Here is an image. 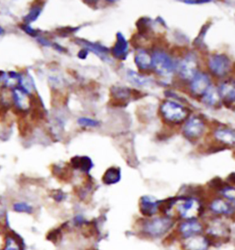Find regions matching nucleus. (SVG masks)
Returning a JSON list of instances; mask_svg holds the SVG:
<instances>
[{
	"label": "nucleus",
	"mask_w": 235,
	"mask_h": 250,
	"mask_svg": "<svg viewBox=\"0 0 235 250\" xmlns=\"http://www.w3.org/2000/svg\"><path fill=\"white\" fill-rule=\"evenodd\" d=\"M208 232L210 235H214V236H225L229 234V230L227 227L220 221H215L212 222V225L209 228Z\"/></svg>",
	"instance_id": "obj_25"
},
{
	"label": "nucleus",
	"mask_w": 235,
	"mask_h": 250,
	"mask_svg": "<svg viewBox=\"0 0 235 250\" xmlns=\"http://www.w3.org/2000/svg\"><path fill=\"white\" fill-rule=\"evenodd\" d=\"M4 31H5V30H3V29L0 27V35H2V34L4 33Z\"/></svg>",
	"instance_id": "obj_41"
},
{
	"label": "nucleus",
	"mask_w": 235,
	"mask_h": 250,
	"mask_svg": "<svg viewBox=\"0 0 235 250\" xmlns=\"http://www.w3.org/2000/svg\"><path fill=\"white\" fill-rule=\"evenodd\" d=\"M212 82L209 75L204 73H198L191 80L190 89L194 95L202 96L207 92V90L210 88Z\"/></svg>",
	"instance_id": "obj_10"
},
{
	"label": "nucleus",
	"mask_w": 235,
	"mask_h": 250,
	"mask_svg": "<svg viewBox=\"0 0 235 250\" xmlns=\"http://www.w3.org/2000/svg\"><path fill=\"white\" fill-rule=\"evenodd\" d=\"M173 226L174 221L170 217H155L145 221L142 229L147 235L157 238L166 234Z\"/></svg>",
	"instance_id": "obj_3"
},
{
	"label": "nucleus",
	"mask_w": 235,
	"mask_h": 250,
	"mask_svg": "<svg viewBox=\"0 0 235 250\" xmlns=\"http://www.w3.org/2000/svg\"><path fill=\"white\" fill-rule=\"evenodd\" d=\"M211 26H212V22H207L206 24H204V26L201 28V30H200L199 33H198V37L196 38V40L194 41L193 44L198 47V46H200V45L204 43V39H205L207 31L211 28Z\"/></svg>",
	"instance_id": "obj_29"
},
{
	"label": "nucleus",
	"mask_w": 235,
	"mask_h": 250,
	"mask_svg": "<svg viewBox=\"0 0 235 250\" xmlns=\"http://www.w3.org/2000/svg\"><path fill=\"white\" fill-rule=\"evenodd\" d=\"M160 113L167 124L178 125L185 122L189 117L190 110L175 101L166 100L162 104Z\"/></svg>",
	"instance_id": "obj_1"
},
{
	"label": "nucleus",
	"mask_w": 235,
	"mask_h": 250,
	"mask_svg": "<svg viewBox=\"0 0 235 250\" xmlns=\"http://www.w3.org/2000/svg\"><path fill=\"white\" fill-rule=\"evenodd\" d=\"M221 194L228 199L231 203H234L235 199V190L233 186H224L221 190H220Z\"/></svg>",
	"instance_id": "obj_31"
},
{
	"label": "nucleus",
	"mask_w": 235,
	"mask_h": 250,
	"mask_svg": "<svg viewBox=\"0 0 235 250\" xmlns=\"http://www.w3.org/2000/svg\"><path fill=\"white\" fill-rule=\"evenodd\" d=\"M132 91L131 89L123 86H112L110 89V95L112 96L114 102L122 104L127 105L129 99L132 96Z\"/></svg>",
	"instance_id": "obj_16"
},
{
	"label": "nucleus",
	"mask_w": 235,
	"mask_h": 250,
	"mask_svg": "<svg viewBox=\"0 0 235 250\" xmlns=\"http://www.w3.org/2000/svg\"><path fill=\"white\" fill-rule=\"evenodd\" d=\"M121 179V171L119 168L117 167H110L105 171L103 174V184L106 185H113L116 184Z\"/></svg>",
	"instance_id": "obj_21"
},
{
	"label": "nucleus",
	"mask_w": 235,
	"mask_h": 250,
	"mask_svg": "<svg viewBox=\"0 0 235 250\" xmlns=\"http://www.w3.org/2000/svg\"><path fill=\"white\" fill-rule=\"evenodd\" d=\"M134 62L140 70H149L152 68V55H150L144 49H139L135 53Z\"/></svg>",
	"instance_id": "obj_18"
},
{
	"label": "nucleus",
	"mask_w": 235,
	"mask_h": 250,
	"mask_svg": "<svg viewBox=\"0 0 235 250\" xmlns=\"http://www.w3.org/2000/svg\"><path fill=\"white\" fill-rule=\"evenodd\" d=\"M214 138L224 146H234L235 143V133L227 127H220L214 132Z\"/></svg>",
	"instance_id": "obj_15"
},
{
	"label": "nucleus",
	"mask_w": 235,
	"mask_h": 250,
	"mask_svg": "<svg viewBox=\"0 0 235 250\" xmlns=\"http://www.w3.org/2000/svg\"><path fill=\"white\" fill-rule=\"evenodd\" d=\"M77 124L84 127H95V126H98L100 123L98 120H95L93 118L82 117L77 119Z\"/></svg>",
	"instance_id": "obj_30"
},
{
	"label": "nucleus",
	"mask_w": 235,
	"mask_h": 250,
	"mask_svg": "<svg viewBox=\"0 0 235 250\" xmlns=\"http://www.w3.org/2000/svg\"><path fill=\"white\" fill-rule=\"evenodd\" d=\"M13 210L16 213H33V207L24 202H18L15 203L12 206Z\"/></svg>",
	"instance_id": "obj_28"
},
{
	"label": "nucleus",
	"mask_w": 235,
	"mask_h": 250,
	"mask_svg": "<svg viewBox=\"0 0 235 250\" xmlns=\"http://www.w3.org/2000/svg\"><path fill=\"white\" fill-rule=\"evenodd\" d=\"M140 210L145 216H153L159 210V201L152 196H142L140 199Z\"/></svg>",
	"instance_id": "obj_13"
},
{
	"label": "nucleus",
	"mask_w": 235,
	"mask_h": 250,
	"mask_svg": "<svg viewBox=\"0 0 235 250\" xmlns=\"http://www.w3.org/2000/svg\"><path fill=\"white\" fill-rule=\"evenodd\" d=\"M88 53H89V52L87 51L86 49H82L80 52H78V55H77V56H78L79 59L85 60L88 57Z\"/></svg>",
	"instance_id": "obj_37"
},
{
	"label": "nucleus",
	"mask_w": 235,
	"mask_h": 250,
	"mask_svg": "<svg viewBox=\"0 0 235 250\" xmlns=\"http://www.w3.org/2000/svg\"><path fill=\"white\" fill-rule=\"evenodd\" d=\"M179 76L186 81H191L198 73V62L194 53H188L176 65Z\"/></svg>",
	"instance_id": "obj_6"
},
{
	"label": "nucleus",
	"mask_w": 235,
	"mask_h": 250,
	"mask_svg": "<svg viewBox=\"0 0 235 250\" xmlns=\"http://www.w3.org/2000/svg\"><path fill=\"white\" fill-rule=\"evenodd\" d=\"M51 45H52V47L57 51V52H66V49H64L61 45L57 44V43H51Z\"/></svg>",
	"instance_id": "obj_40"
},
{
	"label": "nucleus",
	"mask_w": 235,
	"mask_h": 250,
	"mask_svg": "<svg viewBox=\"0 0 235 250\" xmlns=\"http://www.w3.org/2000/svg\"><path fill=\"white\" fill-rule=\"evenodd\" d=\"M206 125L204 120L199 117H191L184 125L183 135L186 139L190 141L198 140L205 132Z\"/></svg>",
	"instance_id": "obj_7"
},
{
	"label": "nucleus",
	"mask_w": 235,
	"mask_h": 250,
	"mask_svg": "<svg viewBox=\"0 0 235 250\" xmlns=\"http://www.w3.org/2000/svg\"><path fill=\"white\" fill-rule=\"evenodd\" d=\"M2 250H22V241L13 233H5V242Z\"/></svg>",
	"instance_id": "obj_22"
},
{
	"label": "nucleus",
	"mask_w": 235,
	"mask_h": 250,
	"mask_svg": "<svg viewBox=\"0 0 235 250\" xmlns=\"http://www.w3.org/2000/svg\"><path fill=\"white\" fill-rule=\"evenodd\" d=\"M203 231V226L197 219L186 220L180 225L179 232L185 238L190 237L192 235H199Z\"/></svg>",
	"instance_id": "obj_12"
},
{
	"label": "nucleus",
	"mask_w": 235,
	"mask_h": 250,
	"mask_svg": "<svg viewBox=\"0 0 235 250\" xmlns=\"http://www.w3.org/2000/svg\"><path fill=\"white\" fill-rule=\"evenodd\" d=\"M152 24H153V21L150 18H147V17L141 18L136 23V27L139 31L140 36L146 37L152 30Z\"/></svg>",
	"instance_id": "obj_24"
},
{
	"label": "nucleus",
	"mask_w": 235,
	"mask_h": 250,
	"mask_svg": "<svg viewBox=\"0 0 235 250\" xmlns=\"http://www.w3.org/2000/svg\"><path fill=\"white\" fill-rule=\"evenodd\" d=\"M4 242H5V232H3L0 228V250H3Z\"/></svg>",
	"instance_id": "obj_39"
},
{
	"label": "nucleus",
	"mask_w": 235,
	"mask_h": 250,
	"mask_svg": "<svg viewBox=\"0 0 235 250\" xmlns=\"http://www.w3.org/2000/svg\"><path fill=\"white\" fill-rule=\"evenodd\" d=\"M52 198L54 199L55 201H57V202H61V201L66 199V194L63 191L57 190V191H53Z\"/></svg>",
	"instance_id": "obj_35"
},
{
	"label": "nucleus",
	"mask_w": 235,
	"mask_h": 250,
	"mask_svg": "<svg viewBox=\"0 0 235 250\" xmlns=\"http://www.w3.org/2000/svg\"><path fill=\"white\" fill-rule=\"evenodd\" d=\"M74 42H75L76 44L82 46L83 49H86L88 52H94V53L96 54L102 61H105V62L110 61V59H109L110 49H108L107 47L99 44V43H97V42H88V41L84 40V39H75V40H74Z\"/></svg>",
	"instance_id": "obj_8"
},
{
	"label": "nucleus",
	"mask_w": 235,
	"mask_h": 250,
	"mask_svg": "<svg viewBox=\"0 0 235 250\" xmlns=\"http://www.w3.org/2000/svg\"><path fill=\"white\" fill-rule=\"evenodd\" d=\"M185 4H190V5H199V4H205V3H209V2H212L210 0H192V1H188V0H185L183 1Z\"/></svg>",
	"instance_id": "obj_36"
},
{
	"label": "nucleus",
	"mask_w": 235,
	"mask_h": 250,
	"mask_svg": "<svg viewBox=\"0 0 235 250\" xmlns=\"http://www.w3.org/2000/svg\"><path fill=\"white\" fill-rule=\"evenodd\" d=\"M209 68L215 76L224 77L232 69V61L224 53H215L209 59Z\"/></svg>",
	"instance_id": "obj_5"
},
{
	"label": "nucleus",
	"mask_w": 235,
	"mask_h": 250,
	"mask_svg": "<svg viewBox=\"0 0 235 250\" xmlns=\"http://www.w3.org/2000/svg\"><path fill=\"white\" fill-rule=\"evenodd\" d=\"M202 101L208 105H216L220 101L218 90L213 86L212 84L207 90L205 94L202 96Z\"/></svg>",
	"instance_id": "obj_23"
},
{
	"label": "nucleus",
	"mask_w": 235,
	"mask_h": 250,
	"mask_svg": "<svg viewBox=\"0 0 235 250\" xmlns=\"http://www.w3.org/2000/svg\"><path fill=\"white\" fill-rule=\"evenodd\" d=\"M209 246V239L201 234L188 237L183 242L184 250H207Z\"/></svg>",
	"instance_id": "obj_11"
},
{
	"label": "nucleus",
	"mask_w": 235,
	"mask_h": 250,
	"mask_svg": "<svg viewBox=\"0 0 235 250\" xmlns=\"http://www.w3.org/2000/svg\"><path fill=\"white\" fill-rule=\"evenodd\" d=\"M70 165L73 169H79L86 173L94 167V163L88 156H74L70 161Z\"/></svg>",
	"instance_id": "obj_17"
},
{
	"label": "nucleus",
	"mask_w": 235,
	"mask_h": 250,
	"mask_svg": "<svg viewBox=\"0 0 235 250\" xmlns=\"http://www.w3.org/2000/svg\"><path fill=\"white\" fill-rule=\"evenodd\" d=\"M81 27H76V28H72V27H65V28H61L59 29L58 34L62 37H66V36H69L71 34H73L74 32H76L77 30L80 29Z\"/></svg>",
	"instance_id": "obj_32"
},
{
	"label": "nucleus",
	"mask_w": 235,
	"mask_h": 250,
	"mask_svg": "<svg viewBox=\"0 0 235 250\" xmlns=\"http://www.w3.org/2000/svg\"><path fill=\"white\" fill-rule=\"evenodd\" d=\"M42 10H43V6H41L40 4H35L32 8H30L28 15L25 16V18H24L25 24L29 25V23L35 21L39 18V16L41 15Z\"/></svg>",
	"instance_id": "obj_27"
},
{
	"label": "nucleus",
	"mask_w": 235,
	"mask_h": 250,
	"mask_svg": "<svg viewBox=\"0 0 235 250\" xmlns=\"http://www.w3.org/2000/svg\"><path fill=\"white\" fill-rule=\"evenodd\" d=\"M220 100L226 105L233 104L235 101V86L234 82H224L218 89Z\"/></svg>",
	"instance_id": "obj_14"
},
{
	"label": "nucleus",
	"mask_w": 235,
	"mask_h": 250,
	"mask_svg": "<svg viewBox=\"0 0 235 250\" xmlns=\"http://www.w3.org/2000/svg\"><path fill=\"white\" fill-rule=\"evenodd\" d=\"M175 206L181 217L186 220L196 219L200 212V204L197 199L193 197L176 198Z\"/></svg>",
	"instance_id": "obj_4"
},
{
	"label": "nucleus",
	"mask_w": 235,
	"mask_h": 250,
	"mask_svg": "<svg viewBox=\"0 0 235 250\" xmlns=\"http://www.w3.org/2000/svg\"><path fill=\"white\" fill-rule=\"evenodd\" d=\"M20 27H21V29H22L24 32H26L27 34H29V36H31V37H37L38 34H39V31L34 30V29H32V28L29 26V24L23 23L22 25H20Z\"/></svg>",
	"instance_id": "obj_33"
},
{
	"label": "nucleus",
	"mask_w": 235,
	"mask_h": 250,
	"mask_svg": "<svg viewBox=\"0 0 235 250\" xmlns=\"http://www.w3.org/2000/svg\"><path fill=\"white\" fill-rule=\"evenodd\" d=\"M126 77L128 79V81L132 83L135 86L138 87H143V86H147L149 84H151L153 83V80L150 77H146L143 76L141 74H139L132 70H128L127 74H126Z\"/></svg>",
	"instance_id": "obj_20"
},
{
	"label": "nucleus",
	"mask_w": 235,
	"mask_h": 250,
	"mask_svg": "<svg viewBox=\"0 0 235 250\" xmlns=\"http://www.w3.org/2000/svg\"><path fill=\"white\" fill-rule=\"evenodd\" d=\"M117 41L114 46L111 48V55L118 61H125L129 55V42L121 32H118L116 34Z\"/></svg>",
	"instance_id": "obj_9"
},
{
	"label": "nucleus",
	"mask_w": 235,
	"mask_h": 250,
	"mask_svg": "<svg viewBox=\"0 0 235 250\" xmlns=\"http://www.w3.org/2000/svg\"><path fill=\"white\" fill-rule=\"evenodd\" d=\"M6 221H7V209L0 202V228H4Z\"/></svg>",
	"instance_id": "obj_34"
},
{
	"label": "nucleus",
	"mask_w": 235,
	"mask_h": 250,
	"mask_svg": "<svg viewBox=\"0 0 235 250\" xmlns=\"http://www.w3.org/2000/svg\"><path fill=\"white\" fill-rule=\"evenodd\" d=\"M18 128L19 132L22 137H27L31 133V125L29 120L26 118V116H21L18 118Z\"/></svg>",
	"instance_id": "obj_26"
},
{
	"label": "nucleus",
	"mask_w": 235,
	"mask_h": 250,
	"mask_svg": "<svg viewBox=\"0 0 235 250\" xmlns=\"http://www.w3.org/2000/svg\"><path fill=\"white\" fill-rule=\"evenodd\" d=\"M211 210L218 214H231L234 213V206L223 199H215L211 204Z\"/></svg>",
	"instance_id": "obj_19"
},
{
	"label": "nucleus",
	"mask_w": 235,
	"mask_h": 250,
	"mask_svg": "<svg viewBox=\"0 0 235 250\" xmlns=\"http://www.w3.org/2000/svg\"><path fill=\"white\" fill-rule=\"evenodd\" d=\"M38 42L44 46H51V42L45 38H38Z\"/></svg>",
	"instance_id": "obj_38"
},
{
	"label": "nucleus",
	"mask_w": 235,
	"mask_h": 250,
	"mask_svg": "<svg viewBox=\"0 0 235 250\" xmlns=\"http://www.w3.org/2000/svg\"><path fill=\"white\" fill-rule=\"evenodd\" d=\"M152 68L160 76L171 77L176 71V63L168 53L156 50L152 55Z\"/></svg>",
	"instance_id": "obj_2"
}]
</instances>
